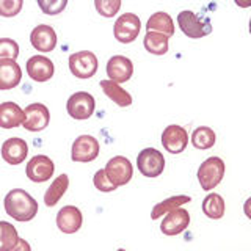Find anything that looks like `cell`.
I'll return each instance as SVG.
<instances>
[{"label":"cell","instance_id":"3","mask_svg":"<svg viewBox=\"0 0 251 251\" xmlns=\"http://www.w3.org/2000/svg\"><path fill=\"white\" fill-rule=\"evenodd\" d=\"M225 162L220 157H209L198 168V182L202 190L210 192L222 182L225 177Z\"/></svg>","mask_w":251,"mask_h":251},{"label":"cell","instance_id":"1","mask_svg":"<svg viewBox=\"0 0 251 251\" xmlns=\"http://www.w3.org/2000/svg\"><path fill=\"white\" fill-rule=\"evenodd\" d=\"M5 212L16 222H30L38 214V201L22 188H13L3 200Z\"/></svg>","mask_w":251,"mask_h":251},{"label":"cell","instance_id":"12","mask_svg":"<svg viewBox=\"0 0 251 251\" xmlns=\"http://www.w3.org/2000/svg\"><path fill=\"white\" fill-rule=\"evenodd\" d=\"M162 145L170 154H180L188 145V132L177 124H170L162 132Z\"/></svg>","mask_w":251,"mask_h":251},{"label":"cell","instance_id":"24","mask_svg":"<svg viewBox=\"0 0 251 251\" xmlns=\"http://www.w3.org/2000/svg\"><path fill=\"white\" fill-rule=\"evenodd\" d=\"M202 212L210 220H220L226 212V204L222 195L209 193L202 201Z\"/></svg>","mask_w":251,"mask_h":251},{"label":"cell","instance_id":"9","mask_svg":"<svg viewBox=\"0 0 251 251\" xmlns=\"http://www.w3.org/2000/svg\"><path fill=\"white\" fill-rule=\"evenodd\" d=\"M100 145L93 135H80L74 140L73 148H71V159L78 163L93 162L99 155Z\"/></svg>","mask_w":251,"mask_h":251},{"label":"cell","instance_id":"18","mask_svg":"<svg viewBox=\"0 0 251 251\" xmlns=\"http://www.w3.org/2000/svg\"><path fill=\"white\" fill-rule=\"evenodd\" d=\"M28 145L25 140L19 137H13L3 141L2 145V159L10 165H19L27 159Z\"/></svg>","mask_w":251,"mask_h":251},{"label":"cell","instance_id":"10","mask_svg":"<svg viewBox=\"0 0 251 251\" xmlns=\"http://www.w3.org/2000/svg\"><path fill=\"white\" fill-rule=\"evenodd\" d=\"M53 171H55L53 160L50 157L43 155V154L31 157L25 167L27 177L31 180V182H36V184L47 182V180L53 176Z\"/></svg>","mask_w":251,"mask_h":251},{"label":"cell","instance_id":"35","mask_svg":"<svg viewBox=\"0 0 251 251\" xmlns=\"http://www.w3.org/2000/svg\"><path fill=\"white\" fill-rule=\"evenodd\" d=\"M118 251H126V250H124V248H120V250H118Z\"/></svg>","mask_w":251,"mask_h":251},{"label":"cell","instance_id":"15","mask_svg":"<svg viewBox=\"0 0 251 251\" xmlns=\"http://www.w3.org/2000/svg\"><path fill=\"white\" fill-rule=\"evenodd\" d=\"M55 66L50 58L44 55H33L27 61V74L35 82H47L53 77Z\"/></svg>","mask_w":251,"mask_h":251},{"label":"cell","instance_id":"2","mask_svg":"<svg viewBox=\"0 0 251 251\" xmlns=\"http://www.w3.org/2000/svg\"><path fill=\"white\" fill-rule=\"evenodd\" d=\"M177 25L185 36L192 39L204 38L212 31L210 21L190 10H184L177 14Z\"/></svg>","mask_w":251,"mask_h":251},{"label":"cell","instance_id":"22","mask_svg":"<svg viewBox=\"0 0 251 251\" xmlns=\"http://www.w3.org/2000/svg\"><path fill=\"white\" fill-rule=\"evenodd\" d=\"M100 88L105 93V96L113 100L118 107H130L132 96L126 91L121 85H118L112 80H100Z\"/></svg>","mask_w":251,"mask_h":251},{"label":"cell","instance_id":"34","mask_svg":"<svg viewBox=\"0 0 251 251\" xmlns=\"http://www.w3.org/2000/svg\"><path fill=\"white\" fill-rule=\"evenodd\" d=\"M10 251H31V247H30V243L25 239H21L19 237L18 243H16V245Z\"/></svg>","mask_w":251,"mask_h":251},{"label":"cell","instance_id":"31","mask_svg":"<svg viewBox=\"0 0 251 251\" xmlns=\"http://www.w3.org/2000/svg\"><path fill=\"white\" fill-rule=\"evenodd\" d=\"M68 2L66 0H38V6L41 8V11L44 14L49 16H57L66 8Z\"/></svg>","mask_w":251,"mask_h":251},{"label":"cell","instance_id":"11","mask_svg":"<svg viewBox=\"0 0 251 251\" xmlns=\"http://www.w3.org/2000/svg\"><path fill=\"white\" fill-rule=\"evenodd\" d=\"M50 123V113L49 108L44 104H30L24 110V121L22 126L30 132H41L44 130Z\"/></svg>","mask_w":251,"mask_h":251},{"label":"cell","instance_id":"33","mask_svg":"<svg viewBox=\"0 0 251 251\" xmlns=\"http://www.w3.org/2000/svg\"><path fill=\"white\" fill-rule=\"evenodd\" d=\"M93 184H94V187H96L99 192H104V193H108V192L116 190V187L108 180V177H107V175H105V171H104V170H98L96 173H94Z\"/></svg>","mask_w":251,"mask_h":251},{"label":"cell","instance_id":"4","mask_svg":"<svg viewBox=\"0 0 251 251\" xmlns=\"http://www.w3.org/2000/svg\"><path fill=\"white\" fill-rule=\"evenodd\" d=\"M94 108H96V100L86 91H77L71 94L66 102L68 115L77 121H83L91 118L94 113Z\"/></svg>","mask_w":251,"mask_h":251},{"label":"cell","instance_id":"32","mask_svg":"<svg viewBox=\"0 0 251 251\" xmlns=\"http://www.w3.org/2000/svg\"><path fill=\"white\" fill-rule=\"evenodd\" d=\"M22 0H0V16L2 18H14L22 10Z\"/></svg>","mask_w":251,"mask_h":251},{"label":"cell","instance_id":"6","mask_svg":"<svg viewBox=\"0 0 251 251\" xmlns=\"http://www.w3.org/2000/svg\"><path fill=\"white\" fill-rule=\"evenodd\" d=\"M104 171L110 182L118 188L130 182L132 175H133V167L127 157L116 155L107 162Z\"/></svg>","mask_w":251,"mask_h":251},{"label":"cell","instance_id":"29","mask_svg":"<svg viewBox=\"0 0 251 251\" xmlns=\"http://www.w3.org/2000/svg\"><path fill=\"white\" fill-rule=\"evenodd\" d=\"M19 57V44L11 38H0V60H16Z\"/></svg>","mask_w":251,"mask_h":251},{"label":"cell","instance_id":"19","mask_svg":"<svg viewBox=\"0 0 251 251\" xmlns=\"http://www.w3.org/2000/svg\"><path fill=\"white\" fill-rule=\"evenodd\" d=\"M22 80V69L16 60H0V90L16 88Z\"/></svg>","mask_w":251,"mask_h":251},{"label":"cell","instance_id":"27","mask_svg":"<svg viewBox=\"0 0 251 251\" xmlns=\"http://www.w3.org/2000/svg\"><path fill=\"white\" fill-rule=\"evenodd\" d=\"M217 141V135L214 129L207 127V126H200V127H196L192 133V145L196 148V149H210L214 148Z\"/></svg>","mask_w":251,"mask_h":251},{"label":"cell","instance_id":"23","mask_svg":"<svg viewBox=\"0 0 251 251\" xmlns=\"http://www.w3.org/2000/svg\"><path fill=\"white\" fill-rule=\"evenodd\" d=\"M69 187V177L68 175H60L53 179V182L50 184V187L47 188L44 193V204L47 207H53L57 206L58 201L63 198V195L66 193Z\"/></svg>","mask_w":251,"mask_h":251},{"label":"cell","instance_id":"5","mask_svg":"<svg viewBox=\"0 0 251 251\" xmlns=\"http://www.w3.org/2000/svg\"><path fill=\"white\" fill-rule=\"evenodd\" d=\"M137 167L145 177H159L165 170V157L155 148H145L137 155Z\"/></svg>","mask_w":251,"mask_h":251},{"label":"cell","instance_id":"25","mask_svg":"<svg viewBox=\"0 0 251 251\" xmlns=\"http://www.w3.org/2000/svg\"><path fill=\"white\" fill-rule=\"evenodd\" d=\"M145 49L152 55H165L170 47V38L155 31H146L143 39Z\"/></svg>","mask_w":251,"mask_h":251},{"label":"cell","instance_id":"28","mask_svg":"<svg viewBox=\"0 0 251 251\" xmlns=\"http://www.w3.org/2000/svg\"><path fill=\"white\" fill-rule=\"evenodd\" d=\"M19 240L18 229L8 222H0V251H10Z\"/></svg>","mask_w":251,"mask_h":251},{"label":"cell","instance_id":"17","mask_svg":"<svg viewBox=\"0 0 251 251\" xmlns=\"http://www.w3.org/2000/svg\"><path fill=\"white\" fill-rule=\"evenodd\" d=\"M83 217L75 206H65L57 214V226L63 234H74L82 227Z\"/></svg>","mask_w":251,"mask_h":251},{"label":"cell","instance_id":"13","mask_svg":"<svg viewBox=\"0 0 251 251\" xmlns=\"http://www.w3.org/2000/svg\"><path fill=\"white\" fill-rule=\"evenodd\" d=\"M132 74H133V63L130 61V58L124 57V55H113V57L107 61L108 80L121 85V83L129 82Z\"/></svg>","mask_w":251,"mask_h":251},{"label":"cell","instance_id":"8","mask_svg":"<svg viewBox=\"0 0 251 251\" xmlns=\"http://www.w3.org/2000/svg\"><path fill=\"white\" fill-rule=\"evenodd\" d=\"M141 30V21L137 14L133 13H124L116 19L113 33L116 41L123 44H130L138 38V33Z\"/></svg>","mask_w":251,"mask_h":251},{"label":"cell","instance_id":"16","mask_svg":"<svg viewBox=\"0 0 251 251\" xmlns=\"http://www.w3.org/2000/svg\"><path fill=\"white\" fill-rule=\"evenodd\" d=\"M30 43L38 52H52L57 46V33H55L53 27L41 24L31 30Z\"/></svg>","mask_w":251,"mask_h":251},{"label":"cell","instance_id":"20","mask_svg":"<svg viewBox=\"0 0 251 251\" xmlns=\"http://www.w3.org/2000/svg\"><path fill=\"white\" fill-rule=\"evenodd\" d=\"M24 110L16 102H2L0 104V127L13 129L22 126Z\"/></svg>","mask_w":251,"mask_h":251},{"label":"cell","instance_id":"26","mask_svg":"<svg viewBox=\"0 0 251 251\" xmlns=\"http://www.w3.org/2000/svg\"><path fill=\"white\" fill-rule=\"evenodd\" d=\"M192 198L187 195H176V196H171V198L165 200L159 204H155V206L152 207V212H151V218L152 220H159L160 217L167 215L168 212L175 210L180 206H184V204L190 202Z\"/></svg>","mask_w":251,"mask_h":251},{"label":"cell","instance_id":"30","mask_svg":"<svg viewBox=\"0 0 251 251\" xmlns=\"http://www.w3.org/2000/svg\"><path fill=\"white\" fill-rule=\"evenodd\" d=\"M94 6H96V11L100 16H104V18H113L120 11L121 0H94Z\"/></svg>","mask_w":251,"mask_h":251},{"label":"cell","instance_id":"21","mask_svg":"<svg viewBox=\"0 0 251 251\" xmlns=\"http://www.w3.org/2000/svg\"><path fill=\"white\" fill-rule=\"evenodd\" d=\"M146 30L155 31V33H162L165 36L171 38L173 35H175V22H173V18L168 13L157 11L148 19Z\"/></svg>","mask_w":251,"mask_h":251},{"label":"cell","instance_id":"7","mask_svg":"<svg viewBox=\"0 0 251 251\" xmlns=\"http://www.w3.org/2000/svg\"><path fill=\"white\" fill-rule=\"evenodd\" d=\"M98 57L90 50H80L69 55V71L77 78H91L98 73Z\"/></svg>","mask_w":251,"mask_h":251},{"label":"cell","instance_id":"14","mask_svg":"<svg viewBox=\"0 0 251 251\" xmlns=\"http://www.w3.org/2000/svg\"><path fill=\"white\" fill-rule=\"evenodd\" d=\"M188 225H190V214L185 209L177 207L165 215L160 225V231L165 235H177L180 232H184L188 227Z\"/></svg>","mask_w":251,"mask_h":251}]
</instances>
